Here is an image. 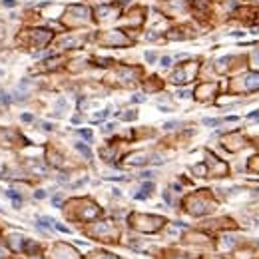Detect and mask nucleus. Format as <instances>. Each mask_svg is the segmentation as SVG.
<instances>
[{"label":"nucleus","instance_id":"1","mask_svg":"<svg viewBox=\"0 0 259 259\" xmlns=\"http://www.w3.org/2000/svg\"><path fill=\"white\" fill-rule=\"evenodd\" d=\"M76 150H78V152H82L86 158H92V152H90V148H88V146H84V144H80V142H78V144H76Z\"/></svg>","mask_w":259,"mask_h":259},{"label":"nucleus","instance_id":"2","mask_svg":"<svg viewBox=\"0 0 259 259\" xmlns=\"http://www.w3.org/2000/svg\"><path fill=\"white\" fill-rule=\"evenodd\" d=\"M4 193H6V195H8V197H10V199H14V201H16V203H20V201H22V195H18V193H16V191H14V189H6V191H4Z\"/></svg>","mask_w":259,"mask_h":259},{"label":"nucleus","instance_id":"3","mask_svg":"<svg viewBox=\"0 0 259 259\" xmlns=\"http://www.w3.org/2000/svg\"><path fill=\"white\" fill-rule=\"evenodd\" d=\"M38 223H40V225H42L44 229H50V227H52V225H50V223H54V221H52V219H50V217H38Z\"/></svg>","mask_w":259,"mask_h":259},{"label":"nucleus","instance_id":"4","mask_svg":"<svg viewBox=\"0 0 259 259\" xmlns=\"http://www.w3.org/2000/svg\"><path fill=\"white\" fill-rule=\"evenodd\" d=\"M203 124H205V126H215V124H219V120H213V118H205V120H203Z\"/></svg>","mask_w":259,"mask_h":259},{"label":"nucleus","instance_id":"5","mask_svg":"<svg viewBox=\"0 0 259 259\" xmlns=\"http://www.w3.org/2000/svg\"><path fill=\"white\" fill-rule=\"evenodd\" d=\"M80 136L86 138V140H92V132L90 130H80Z\"/></svg>","mask_w":259,"mask_h":259},{"label":"nucleus","instance_id":"6","mask_svg":"<svg viewBox=\"0 0 259 259\" xmlns=\"http://www.w3.org/2000/svg\"><path fill=\"white\" fill-rule=\"evenodd\" d=\"M34 197H36V199H44V197H46V193H44L42 189H40V191H34Z\"/></svg>","mask_w":259,"mask_h":259},{"label":"nucleus","instance_id":"7","mask_svg":"<svg viewBox=\"0 0 259 259\" xmlns=\"http://www.w3.org/2000/svg\"><path fill=\"white\" fill-rule=\"evenodd\" d=\"M170 62H172V58H168V56H166V58H162V66H164V68H168V66H170Z\"/></svg>","mask_w":259,"mask_h":259},{"label":"nucleus","instance_id":"8","mask_svg":"<svg viewBox=\"0 0 259 259\" xmlns=\"http://www.w3.org/2000/svg\"><path fill=\"white\" fill-rule=\"evenodd\" d=\"M32 120H34L32 114H24V116H22V122H32Z\"/></svg>","mask_w":259,"mask_h":259},{"label":"nucleus","instance_id":"9","mask_svg":"<svg viewBox=\"0 0 259 259\" xmlns=\"http://www.w3.org/2000/svg\"><path fill=\"white\" fill-rule=\"evenodd\" d=\"M152 175H154L152 172H142V173H140V177H144V179H150Z\"/></svg>","mask_w":259,"mask_h":259},{"label":"nucleus","instance_id":"10","mask_svg":"<svg viewBox=\"0 0 259 259\" xmlns=\"http://www.w3.org/2000/svg\"><path fill=\"white\" fill-rule=\"evenodd\" d=\"M175 126H177V122H168V124H164L166 130H172V128H175Z\"/></svg>","mask_w":259,"mask_h":259},{"label":"nucleus","instance_id":"11","mask_svg":"<svg viewBox=\"0 0 259 259\" xmlns=\"http://www.w3.org/2000/svg\"><path fill=\"white\" fill-rule=\"evenodd\" d=\"M2 4H4V6H10V8H12V6H16V2H14V0H4Z\"/></svg>","mask_w":259,"mask_h":259},{"label":"nucleus","instance_id":"12","mask_svg":"<svg viewBox=\"0 0 259 259\" xmlns=\"http://www.w3.org/2000/svg\"><path fill=\"white\" fill-rule=\"evenodd\" d=\"M146 58H148L150 62H154V60H156V54H154V52H148V54H146Z\"/></svg>","mask_w":259,"mask_h":259},{"label":"nucleus","instance_id":"13","mask_svg":"<svg viewBox=\"0 0 259 259\" xmlns=\"http://www.w3.org/2000/svg\"><path fill=\"white\" fill-rule=\"evenodd\" d=\"M56 229H60V231H64V233H68V231H70V229H68V227H64V225H60V223H58V225H56Z\"/></svg>","mask_w":259,"mask_h":259},{"label":"nucleus","instance_id":"14","mask_svg":"<svg viewBox=\"0 0 259 259\" xmlns=\"http://www.w3.org/2000/svg\"><path fill=\"white\" fill-rule=\"evenodd\" d=\"M144 189H146V191H148V189H154V183H144ZM148 193H150V191H148Z\"/></svg>","mask_w":259,"mask_h":259},{"label":"nucleus","instance_id":"15","mask_svg":"<svg viewBox=\"0 0 259 259\" xmlns=\"http://www.w3.org/2000/svg\"><path fill=\"white\" fill-rule=\"evenodd\" d=\"M60 199H62L60 195H54V199H52V201H54V205H60Z\"/></svg>","mask_w":259,"mask_h":259},{"label":"nucleus","instance_id":"16","mask_svg":"<svg viewBox=\"0 0 259 259\" xmlns=\"http://www.w3.org/2000/svg\"><path fill=\"white\" fill-rule=\"evenodd\" d=\"M54 128V126H52V124H48V122H46V124H44V130H46V132H50V130Z\"/></svg>","mask_w":259,"mask_h":259},{"label":"nucleus","instance_id":"17","mask_svg":"<svg viewBox=\"0 0 259 259\" xmlns=\"http://www.w3.org/2000/svg\"><path fill=\"white\" fill-rule=\"evenodd\" d=\"M177 96H179V98H187L189 94H187V92H181V90H179V94H177Z\"/></svg>","mask_w":259,"mask_h":259}]
</instances>
